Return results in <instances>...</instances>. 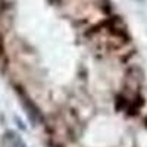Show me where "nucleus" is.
I'll return each instance as SVG.
<instances>
[{"mask_svg": "<svg viewBox=\"0 0 147 147\" xmlns=\"http://www.w3.org/2000/svg\"><path fill=\"white\" fill-rule=\"evenodd\" d=\"M19 96H21V99H22V103H24V106H25V109H27V113H28V118L32 121V122H40L41 121V113H40V110H38V107H37L28 97L24 94L22 91L19 93Z\"/></svg>", "mask_w": 147, "mask_h": 147, "instance_id": "f257e3e1", "label": "nucleus"}, {"mask_svg": "<svg viewBox=\"0 0 147 147\" xmlns=\"http://www.w3.org/2000/svg\"><path fill=\"white\" fill-rule=\"evenodd\" d=\"M3 147H25L15 132H6L3 137Z\"/></svg>", "mask_w": 147, "mask_h": 147, "instance_id": "f03ea898", "label": "nucleus"}, {"mask_svg": "<svg viewBox=\"0 0 147 147\" xmlns=\"http://www.w3.org/2000/svg\"><path fill=\"white\" fill-rule=\"evenodd\" d=\"M3 9V0H0V10Z\"/></svg>", "mask_w": 147, "mask_h": 147, "instance_id": "7ed1b4c3", "label": "nucleus"}, {"mask_svg": "<svg viewBox=\"0 0 147 147\" xmlns=\"http://www.w3.org/2000/svg\"><path fill=\"white\" fill-rule=\"evenodd\" d=\"M0 52H2V38H0Z\"/></svg>", "mask_w": 147, "mask_h": 147, "instance_id": "20e7f679", "label": "nucleus"}]
</instances>
